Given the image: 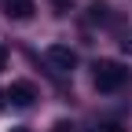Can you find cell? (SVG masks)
<instances>
[{"instance_id": "8992f818", "label": "cell", "mask_w": 132, "mask_h": 132, "mask_svg": "<svg viewBox=\"0 0 132 132\" xmlns=\"http://www.w3.org/2000/svg\"><path fill=\"white\" fill-rule=\"evenodd\" d=\"M52 132H73V125H70V121H55V125H52Z\"/></svg>"}, {"instance_id": "9c48e42d", "label": "cell", "mask_w": 132, "mask_h": 132, "mask_svg": "<svg viewBox=\"0 0 132 132\" xmlns=\"http://www.w3.org/2000/svg\"><path fill=\"white\" fill-rule=\"evenodd\" d=\"M15 132H26V128H15Z\"/></svg>"}, {"instance_id": "277c9868", "label": "cell", "mask_w": 132, "mask_h": 132, "mask_svg": "<svg viewBox=\"0 0 132 132\" xmlns=\"http://www.w3.org/2000/svg\"><path fill=\"white\" fill-rule=\"evenodd\" d=\"M33 11H37L33 0H7V15H11V19H29Z\"/></svg>"}, {"instance_id": "52a82bcc", "label": "cell", "mask_w": 132, "mask_h": 132, "mask_svg": "<svg viewBox=\"0 0 132 132\" xmlns=\"http://www.w3.org/2000/svg\"><path fill=\"white\" fill-rule=\"evenodd\" d=\"M99 132H121V125H103Z\"/></svg>"}, {"instance_id": "3957f363", "label": "cell", "mask_w": 132, "mask_h": 132, "mask_svg": "<svg viewBox=\"0 0 132 132\" xmlns=\"http://www.w3.org/2000/svg\"><path fill=\"white\" fill-rule=\"evenodd\" d=\"M4 99H11L15 106H33V99H37V88H33L29 81H11V85H7V92H4Z\"/></svg>"}, {"instance_id": "7a4b0ae2", "label": "cell", "mask_w": 132, "mask_h": 132, "mask_svg": "<svg viewBox=\"0 0 132 132\" xmlns=\"http://www.w3.org/2000/svg\"><path fill=\"white\" fill-rule=\"evenodd\" d=\"M44 62L52 66L55 73H70L77 66V55H73V48H66V44H52V48H44Z\"/></svg>"}, {"instance_id": "5b68a950", "label": "cell", "mask_w": 132, "mask_h": 132, "mask_svg": "<svg viewBox=\"0 0 132 132\" xmlns=\"http://www.w3.org/2000/svg\"><path fill=\"white\" fill-rule=\"evenodd\" d=\"M88 11H92V19H99V22H106V11H110V7H106V4H92Z\"/></svg>"}, {"instance_id": "6da1fadb", "label": "cell", "mask_w": 132, "mask_h": 132, "mask_svg": "<svg viewBox=\"0 0 132 132\" xmlns=\"http://www.w3.org/2000/svg\"><path fill=\"white\" fill-rule=\"evenodd\" d=\"M125 81H128V70H125L121 62H114V59L95 62V88L99 92H118Z\"/></svg>"}, {"instance_id": "ba28073f", "label": "cell", "mask_w": 132, "mask_h": 132, "mask_svg": "<svg viewBox=\"0 0 132 132\" xmlns=\"http://www.w3.org/2000/svg\"><path fill=\"white\" fill-rule=\"evenodd\" d=\"M4 62H7V52H4V48H0V70H4Z\"/></svg>"}]
</instances>
